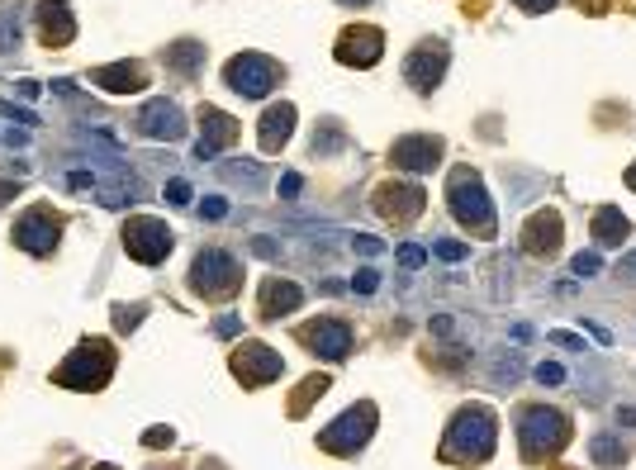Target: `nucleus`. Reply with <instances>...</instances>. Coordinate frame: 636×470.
<instances>
[{"label":"nucleus","instance_id":"obj_22","mask_svg":"<svg viewBox=\"0 0 636 470\" xmlns=\"http://www.w3.org/2000/svg\"><path fill=\"white\" fill-rule=\"evenodd\" d=\"M95 86H105V91H138L143 86V72L133 62H114V67H100L95 72Z\"/></svg>","mask_w":636,"mask_h":470},{"label":"nucleus","instance_id":"obj_4","mask_svg":"<svg viewBox=\"0 0 636 470\" xmlns=\"http://www.w3.org/2000/svg\"><path fill=\"white\" fill-rule=\"evenodd\" d=\"M110 371H114V357H110V347L95 338L57 371V385H66V390H100V385L110 380Z\"/></svg>","mask_w":636,"mask_h":470},{"label":"nucleus","instance_id":"obj_1","mask_svg":"<svg viewBox=\"0 0 636 470\" xmlns=\"http://www.w3.org/2000/svg\"><path fill=\"white\" fill-rule=\"evenodd\" d=\"M494 451V413L490 409H461L451 418V432L442 442V457L446 461H484Z\"/></svg>","mask_w":636,"mask_h":470},{"label":"nucleus","instance_id":"obj_30","mask_svg":"<svg viewBox=\"0 0 636 470\" xmlns=\"http://www.w3.org/2000/svg\"><path fill=\"white\" fill-rule=\"evenodd\" d=\"M570 266H575V276H598V266H604V262H598V252H579Z\"/></svg>","mask_w":636,"mask_h":470},{"label":"nucleus","instance_id":"obj_40","mask_svg":"<svg viewBox=\"0 0 636 470\" xmlns=\"http://www.w3.org/2000/svg\"><path fill=\"white\" fill-rule=\"evenodd\" d=\"M617 276H627V280H636V252H632V257H623V266H617Z\"/></svg>","mask_w":636,"mask_h":470},{"label":"nucleus","instance_id":"obj_45","mask_svg":"<svg viewBox=\"0 0 636 470\" xmlns=\"http://www.w3.org/2000/svg\"><path fill=\"white\" fill-rule=\"evenodd\" d=\"M95 470H114V466H95Z\"/></svg>","mask_w":636,"mask_h":470},{"label":"nucleus","instance_id":"obj_39","mask_svg":"<svg viewBox=\"0 0 636 470\" xmlns=\"http://www.w3.org/2000/svg\"><path fill=\"white\" fill-rule=\"evenodd\" d=\"M214 333H219V338H233V333H238V318H219V324H214Z\"/></svg>","mask_w":636,"mask_h":470},{"label":"nucleus","instance_id":"obj_10","mask_svg":"<svg viewBox=\"0 0 636 470\" xmlns=\"http://www.w3.org/2000/svg\"><path fill=\"white\" fill-rule=\"evenodd\" d=\"M14 243H20L24 252H33V257H43V252L57 247V219L48 209H29L20 224H14Z\"/></svg>","mask_w":636,"mask_h":470},{"label":"nucleus","instance_id":"obj_41","mask_svg":"<svg viewBox=\"0 0 636 470\" xmlns=\"http://www.w3.org/2000/svg\"><path fill=\"white\" fill-rule=\"evenodd\" d=\"M280 191H286V195H299V176H295V172H290V176H286V181H280Z\"/></svg>","mask_w":636,"mask_h":470},{"label":"nucleus","instance_id":"obj_17","mask_svg":"<svg viewBox=\"0 0 636 470\" xmlns=\"http://www.w3.org/2000/svg\"><path fill=\"white\" fill-rule=\"evenodd\" d=\"M390 157H394V166H404V172H428V166L442 157V143L437 138H399Z\"/></svg>","mask_w":636,"mask_h":470},{"label":"nucleus","instance_id":"obj_23","mask_svg":"<svg viewBox=\"0 0 636 470\" xmlns=\"http://www.w3.org/2000/svg\"><path fill=\"white\" fill-rule=\"evenodd\" d=\"M623 238H627L623 209H598V219H594V243H598V247H623Z\"/></svg>","mask_w":636,"mask_h":470},{"label":"nucleus","instance_id":"obj_19","mask_svg":"<svg viewBox=\"0 0 636 470\" xmlns=\"http://www.w3.org/2000/svg\"><path fill=\"white\" fill-rule=\"evenodd\" d=\"M523 238H527V243H523L527 252H537V257H551V252L561 247V219H556V214H537V219L527 224Z\"/></svg>","mask_w":636,"mask_h":470},{"label":"nucleus","instance_id":"obj_34","mask_svg":"<svg viewBox=\"0 0 636 470\" xmlns=\"http://www.w3.org/2000/svg\"><path fill=\"white\" fill-rule=\"evenodd\" d=\"M537 380H542V385H561V380H565V371H561L556 361H542V366H537Z\"/></svg>","mask_w":636,"mask_h":470},{"label":"nucleus","instance_id":"obj_11","mask_svg":"<svg viewBox=\"0 0 636 470\" xmlns=\"http://www.w3.org/2000/svg\"><path fill=\"white\" fill-rule=\"evenodd\" d=\"M442 72H446V48L442 43H423L418 53L404 62V76H409V86L413 91H432L442 81Z\"/></svg>","mask_w":636,"mask_h":470},{"label":"nucleus","instance_id":"obj_31","mask_svg":"<svg viewBox=\"0 0 636 470\" xmlns=\"http://www.w3.org/2000/svg\"><path fill=\"white\" fill-rule=\"evenodd\" d=\"M351 247H357L361 257H380V252H384V243L371 238V233H357V238H351Z\"/></svg>","mask_w":636,"mask_h":470},{"label":"nucleus","instance_id":"obj_13","mask_svg":"<svg viewBox=\"0 0 636 470\" xmlns=\"http://www.w3.org/2000/svg\"><path fill=\"white\" fill-rule=\"evenodd\" d=\"M233 371H238L247 385H266V380L280 376V357L271 347H261V342H247V347H238V357H233Z\"/></svg>","mask_w":636,"mask_h":470},{"label":"nucleus","instance_id":"obj_27","mask_svg":"<svg viewBox=\"0 0 636 470\" xmlns=\"http://www.w3.org/2000/svg\"><path fill=\"white\" fill-rule=\"evenodd\" d=\"M20 48V10H0V53Z\"/></svg>","mask_w":636,"mask_h":470},{"label":"nucleus","instance_id":"obj_5","mask_svg":"<svg viewBox=\"0 0 636 470\" xmlns=\"http://www.w3.org/2000/svg\"><path fill=\"white\" fill-rule=\"evenodd\" d=\"M224 81H228V91H238L247 100H261L280 81V67L271 58H261V53H243V58H233L224 67Z\"/></svg>","mask_w":636,"mask_h":470},{"label":"nucleus","instance_id":"obj_15","mask_svg":"<svg viewBox=\"0 0 636 470\" xmlns=\"http://www.w3.org/2000/svg\"><path fill=\"white\" fill-rule=\"evenodd\" d=\"M380 29H347L342 43H338V58L342 62H357V67H371L380 62Z\"/></svg>","mask_w":636,"mask_h":470},{"label":"nucleus","instance_id":"obj_26","mask_svg":"<svg viewBox=\"0 0 636 470\" xmlns=\"http://www.w3.org/2000/svg\"><path fill=\"white\" fill-rule=\"evenodd\" d=\"M589 457H594L598 466H623L627 451H623V442H613V438H594V442H589Z\"/></svg>","mask_w":636,"mask_h":470},{"label":"nucleus","instance_id":"obj_7","mask_svg":"<svg viewBox=\"0 0 636 470\" xmlns=\"http://www.w3.org/2000/svg\"><path fill=\"white\" fill-rule=\"evenodd\" d=\"M124 252L133 262H162L166 252H172V228H166L162 219H133L124 228Z\"/></svg>","mask_w":636,"mask_h":470},{"label":"nucleus","instance_id":"obj_44","mask_svg":"<svg viewBox=\"0 0 636 470\" xmlns=\"http://www.w3.org/2000/svg\"><path fill=\"white\" fill-rule=\"evenodd\" d=\"M342 5H351V0H342ZM357 5H366V0H357Z\"/></svg>","mask_w":636,"mask_h":470},{"label":"nucleus","instance_id":"obj_12","mask_svg":"<svg viewBox=\"0 0 636 470\" xmlns=\"http://www.w3.org/2000/svg\"><path fill=\"white\" fill-rule=\"evenodd\" d=\"M305 342L318 351V357L342 361L347 351H351V328L342 324V318H318L314 328H305Z\"/></svg>","mask_w":636,"mask_h":470},{"label":"nucleus","instance_id":"obj_36","mask_svg":"<svg viewBox=\"0 0 636 470\" xmlns=\"http://www.w3.org/2000/svg\"><path fill=\"white\" fill-rule=\"evenodd\" d=\"M432 252H437L442 262H461V257H465V247H461V243H437Z\"/></svg>","mask_w":636,"mask_h":470},{"label":"nucleus","instance_id":"obj_16","mask_svg":"<svg viewBox=\"0 0 636 470\" xmlns=\"http://www.w3.org/2000/svg\"><path fill=\"white\" fill-rule=\"evenodd\" d=\"M375 209L384 214V219H413V214L423 209V191L418 186H380Z\"/></svg>","mask_w":636,"mask_h":470},{"label":"nucleus","instance_id":"obj_8","mask_svg":"<svg viewBox=\"0 0 636 470\" xmlns=\"http://www.w3.org/2000/svg\"><path fill=\"white\" fill-rule=\"evenodd\" d=\"M195 290H205V295H228L233 285H238V262L228 257V252H199L195 257Z\"/></svg>","mask_w":636,"mask_h":470},{"label":"nucleus","instance_id":"obj_38","mask_svg":"<svg viewBox=\"0 0 636 470\" xmlns=\"http://www.w3.org/2000/svg\"><path fill=\"white\" fill-rule=\"evenodd\" d=\"M551 5H556V0H517V10H527V14H542Z\"/></svg>","mask_w":636,"mask_h":470},{"label":"nucleus","instance_id":"obj_24","mask_svg":"<svg viewBox=\"0 0 636 470\" xmlns=\"http://www.w3.org/2000/svg\"><path fill=\"white\" fill-rule=\"evenodd\" d=\"M219 176H224V181H233V186H243V191H261V186H266L261 162H224V166H219Z\"/></svg>","mask_w":636,"mask_h":470},{"label":"nucleus","instance_id":"obj_42","mask_svg":"<svg viewBox=\"0 0 636 470\" xmlns=\"http://www.w3.org/2000/svg\"><path fill=\"white\" fill-rule=\"evenodd\" d=\"M5 200H14V186H10V181H0V205H5Z\"/></svg>","mask_w":636,"mask_h":470},{"label":"nucleus","instance_id":"obj_20","mask_svg":"<svg viewBox=\"0 0 636 470\" xmlns=\"http://www.w3.org/2000/svg\"><path fill=\"white\" fill-rule=\"evenodd\" d=\"M290 124H295V105H271L261 120V147L266 153H276L280 143L290 138Z\"/></svg>","mask_w":636,"mask_h":470},{"label":"nucleus","instance_id":"obj_29","mask_svg":"<svg viewBox=\"0 0 636 470\" xmlns=\"http://www.w3.org/2000/svg\"><path fill=\"white\" fill-rule=\"evenodd\" d=\"M0 114H5V120H14V124H24V129L39 124V114H33V110H14L10 100H0Z\"/></svg>","mask_w":636,"mask_h":470},{"label":"nucleus","instance_id":"obj_21","mask_svg":"<svg viewBox=\"0 0 636 470\" xmlns=\"http://www.w3.org/2000/svg\"><path fill=\"white\" fill-rule=\"evenodd\" d=\"M299 299H305V290H299L295 280H271L261 295V309H266V318H280V314L299 309Z\"/></svg>","mask_w":636,"mask_h":470},{"label":"nucleus","instance_id":"obj_14","mask_svg":"<svg viewBox=\"0 0 636 470\" xmlns=\"http://www.w3.org/2000/svg\"><path fill=\"white\" fill-rule=\"evenodd\" d=\"M199 124H205V138L195 143V162H209V157L219 153L224 143H233V138H238V124H233L224 110H214V105H205V110H199Z\"/></svg>","mask_w":636,"mask_h":470},{"label":"nucleus","instance_id":"obj_43","mask_svg":"<svg viewBox=\"0 0 636 470\" xmlns=\"http://www.w3.org/2000/svg\"><path fill=\"white\" fill-rule=\"evenodd\" d=\"M627 186H632V191H636V166H632V172H627Z\"/></svg>","mask_w":636,"mask_h":470},{"label":"nucleus","instance_id":"obj_28","mask_svg":"<svg viewBox=\"0 0 636 470\" xmlns=\"http://www.w3.org/2000/svg\"><path fill=\"white\" fill-rule=\"evenodd\" d=\"M375 285H380V271H375V266H361V271L351 276V290H361V295H371Z\"/></svg>","mask_w":636,"mask_h":470},{"label":"nucleus","instance_id":"obj_2","mask_svg":"<svg viewBox=\"0 0 636 470\" xmlns=\"http://www.w3.org/2000/svg\"><path fill=\"white\" fill-rule=\"evenodd\" d=\"M446 200H451V214H456L461 228L480 233V238H494V209H490V200H484V186L471 166H456V172H451Z\"/></svg>","mask_w":636,"mask_h":470},{"label":"nucleus","instance_id":"obj_9","mask_svg":"<svg viewBox=\"0 0 636 470\" xmlns=\"http://www.w3.org/2000/svg\"><path fill=\"white\" fill-rule=\"evenodd\" d=\"M138 133L153 143H176L186 133V114H181L172 100H147L143 114H138Z\"/></svg>","mask_w":636,"mask_h":470},{"label":"nucleus","instance_id":"obj_37","mask_svg":"<svg viewBox=\"0 0 636 470\" xmlns=\"http://www.w3.org/2000/svg\"><path fill=\"white\" fill-rule=\"evenodd\" d=\"M551 342H556V347H565V351H584V342L575 338V333H551Z\"/></svg>","mask_w":636,"mask_h":470},{"label":"nucleus","instance_id":"obj_33","mask_svg":"<svg viewBox=\"0 0 636 470\" xmlns=\"http://www.w3.org/2000/svg\"><path fill=\"white\" fill-rule=\"evenodd\" d=\"M199 214H205V219H224V214H228V200H224V195H209L205 205H199Z\"/></svg>","mask_w":636,"mask_h":470},{"label":"nucleus","instance_id":"obj_32","mask_svg":"<svg viewBox=\"0 0 636 470\" xmlns=\"http://www.w3.org/2000/svg\"><path fill=\"white\" fill-rule=\"evenodd\" d=\"M423 262H428L423 247H399V266H404V271H418Z\"/></svg>","mask_w":636,"mask_h":470},{"label":"nucleus","instance_id":"obj_3","mask_svg":"<svg viewBox=\"0 0 636 470\" xmlns=\"http://www.w3.org/2000/svg\"><path fill=\"white\" fill-rule=\"evenodd\" d=\"M517 438H523V457L527 461H546V457H556V451L565 447L570 428H565V413H556V409H527Z\"/></svg>","mask_w":636,"mask_h":470},{"label":"nucleus","instance_id":"obj_35","mask_svg":"<svg viewBox=\"0 0 636 470\" xmlns=\"http://www.w3.org/2000/svg\"><path fill=\"white\" fill-rule=\"evenodd\" d=\"M166 200H172V205H190V186L186 181H172V186H166Z\"/></svg>","mask_w":636,"mask_h":470},{"label":"nucleus","instance_id":"obj_6","mask_svg":"<svg viewBox=\"0 0 636 470\" xmlns=\"http://www.w3.org/2000/svg\"><path fill=\"white\" fill-rule=\"evenodd\" d=\"M371 423H375V409H371V404L347 409L332 428L318 432V447H323V451H338V457H351V451L366 447V438H371Z\"/></svg>","mask_w":636,"mask_h":470},{"label":"nucleus","instance_id":"obj_25","mask_svg":"<svg viewBox=\"0 0 636 470\" xmlns=\"http://www.w3.org/2000/svg\"><path fill=\"white\" fill-rule=\"evenodd\" d=\"M166 62H172L176 72H199V62H205V48H199V43H176L172 53H166Z\"/></svg>","mask_w":636,"mask_h":470},{"label":"nucleus","instance_id":"obj_18","mask_svg":"<svg viewBox=\"0 0 636 470\" xmlns=\"http://www.w3.org/2000/svg\"><path fill=\"white\" fill-rule=\"evenodd\" d=\"M39 24H43L48 43H66L76 33L72 14H66V0H39Z\"/></svg>","mask_w":636,"mask_h":470}]
</instances>
